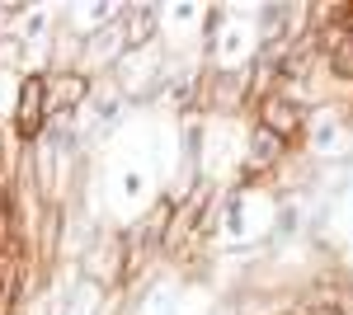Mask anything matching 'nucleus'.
<instances>
[{"label": "nucleus", "instance_id": "f257e3e1", "mask_svg": "<svg viewBox=\"0 0 353 315\" xmlns=\"http://www.w3.org/2000/svg\"><path fill=\"white\" fill-rule=\"evenodd\" d=\"M33 113H43V85H38V80L24 90V118H19V128H24V132L33 128Z\"/></svg>", "mask_w": 353, "mask_h": 315}]
</instances>
